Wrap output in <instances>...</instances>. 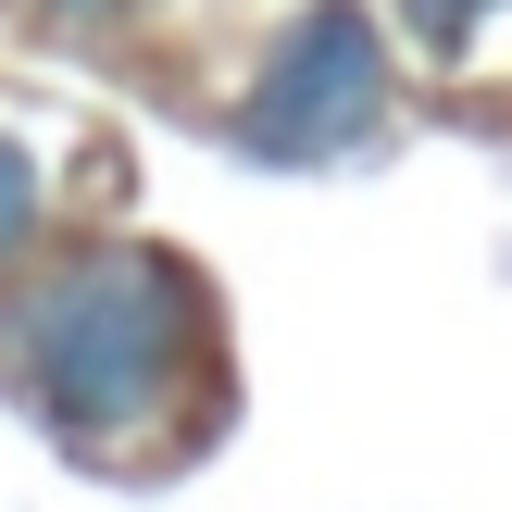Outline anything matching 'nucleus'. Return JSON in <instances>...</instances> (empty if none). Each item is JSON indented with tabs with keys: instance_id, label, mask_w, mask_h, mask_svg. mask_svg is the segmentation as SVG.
<instances>
[{
	"instance_id": "f257e3e1",
	"label": "nucleus",
	"mask_w": 512,
	"mask_h": 512,
	"mask_svg": "<svg viewBox=\"0 0 512 512\" xmlns=\"http://www.w3.org/2000/svg\"><path fill=\"white\" fill-rule=\"evenodd\" d=\"M188 350H200V300L163 250H75V263L25 275L0 313V363H13L25 413L75 450L138 438L175 400Z\"/></svg>"
},
{
	"instance_id": "f03ea898",
	"label": "nucleus",
	"mask_w": 512,
	"mask_h": 512,
	"mask_svg": "<svg viewBox=\"0 0 512 512\" xmlns=\"http://www.w3.org/2000/svg\"><path fill=\"white\" fill-rule=\"evenodd\" d=\"M375 125H388V38H375V13L363 0H300L263 38V75L225 113V138L275 175H313L338 150H363Z\"/></svg>"
},
{
	"instance_id": "7ed1b4c3",
	"label": "nucleus",
	"mask_w": 512,
	"mask_h": 512,
	"mask_svg": "<svg viewBox=\"0 0 512 512\" xmlns=\"http://www.w3.org/2000/svg\"><path fill=\"white\" fill-rule=\"evenodd\" d=\"M500 13H512V0H400V25H413V50H425V63H463V50L488 38Z\"/></svg>"
},
{
	"instance_id": "20e7f679",
	"label": "nucleus",
	"mask_w": 512,
	"mask_h": 512,
	"mask_svg": "<svg viewBox=\"0 0 512 512\" xmlns=\"http://www.w3.org/2000/svg\"><path fill=\"white\" fill-rule=\"evenodd\" d=\"M38 213H50V175H38V150L0 125V263H13L25 238H38Z\"/></svg>"
},
{
	"instance_id": "39448f33",
	"label": "nucleus",
	"mask_w": 512,
	"mask_h": 512,
	"mask_svg": "<svg viewBox=\"0 0 512 512\" xmlns=\"http://www.w3.org/2000/svg\"><path fill=\"white\" fill-rule=\"evenodd\" d=\"M38 13H50V25H113L125 0H38Z\"/></svg>"
}]
</instances>
